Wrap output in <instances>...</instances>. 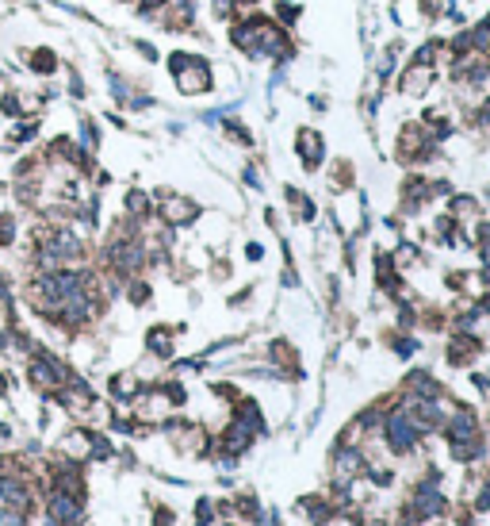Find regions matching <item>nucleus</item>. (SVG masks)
<instances>
[{"label":"nucleus","instance_id":"f257e3e1","mask_svg":"<svg viewBox=\"0 0 490 526\" xmlns=\"http://www.w3.org/2000/svg\"><path fill=\"white\" fill-rule=\"evenodd\" d=\"M169 74H172V81H177V89L184 96H199V93L214 89L211 62L199 58V54H192V50H172L169 54Z\"/></svg>","mask_w":490,"mask_h":526},{"label":"nucleus","instance_id":"f03ea898","mask_svg":"<svg viewBox=\"0 0 490 526\" xmlns=\"http://www.w3.org/2000/svg\"><path fill=\"white\" fill-rule=\"evenodd\" d=\"M157 219H162L165 227H188L199 219V208L196 201H188V196L180 192H157Z\"/></svg>","mask_w":490,"mask_h":526},{"label":"nucleus","instance_id":"7ed1b4c3","mask_svg":"<svg viewBox=\"0 0 490 526\" xmlns=\"http://www.w3.org/2000/svg\"><path fill=\"white\" fill-rule=\"evenodd\" d=\"M20 62L39 81H50L54 74H62V54L54 47H27V50H20Z\"/></svg>","mask_w":490,"mask_h":526},{"label":"nucleus","instance_id":"20e7f679","mask_svg":"<svg viewBox=\"0 0 490 526\" xmlns=\"http://www.w3.org/2000/svg\"><path fill=\"white\" fill-rule=\"evenodd\" d=\"M92 438H96V431H89V426H74V431H66L57 438V453L81 465L92 458Z\"/></svg>","mask_w":490,"mask_h":526},{"label":"nucleus","instance_id":"39448f33","mask_svg":"<svg viewBox=\"0 0 490 526\" xmlns=\"http://www.w3.org/2000/svg\"><path fill=\"white\" fill-rule=\"evenodd\" d=\"M429 89H433V66L410 62L407 69H402V93L407 96H425Z\"/></svg>","mask_w":490,"mask_h":526},{"label":"nucleus","instance_id":"423d86ee","mask_svg":"<svg viewBox=\"0 0 490 526\" xmlns=\"http://www.w3.org/2000/svg\"><path fill=\"white\" fill-rule=\"evenodd\" d=\"M138 392H142L138 369H123V373H115V377L108 380V396H111V400H119V404H131Z\"/></svg>","mask_w":490,"mask_h":526},{"label":"nucleus","instance_id":"0eeeda50","mask_svg":"<svg viewBox=\"0 0 490 526\" xmlns=\"http://www.w3.org/2000/svg\"><path fill=\"white\" fill-rule=\"evenodd\" d=\"M146 350H150V358H157V361H169L172 358V331H169V326H150Z\"/></svg>","mask_w":490,"mask_h":526},{"label":"nucleus","instance_id":"6e6552de","mask_svg":"<svg viewBox=\"0 0 490 526\" xmlns=\"http://www.w3.org/2000/svg\"><path fill=\"white\" fill-rule=\"evenodd\" d=\"M299 158L307 162L311 169L322 162V138L314 135V131H299Z\"/></svg>","mask_w":490,"mask_h":526},{"label":"nucleus","instance_id":"1a4fd4ad","mask_svg":"<svg viewBox=\"0 0 490 526\" xmlns=\"http://www.w3.org/2000/svg\"><path fill=\"white\" fill-rule=\"evenodd\" d=\"M20 243V219L16 211H0V250L16 246Z\"/></svg>","mask_w":490,"mask_h":526},{"label":"nucleus","instance_id":"9d476101","mask_svg":"<svg viewBox=\"0 0 490 526\" xmlns=\"http://www.w3.org/2000/svg\"><path fill=\"white\" fill-rule=\"evenodd\" d=\"M0 116L20 120V85H0Z\"/></svg>","mask_w":490,"mask_h":526},{"label":"nucleus","instance_id":"9b49d317","mask_svg":"<svg viewBox=\"0 0 490 526\" xmlns=\"http://www.w3.org/2000/svg\"><path fill=\"white\" fill-rule=\"evenodd\" d=\"M66 93L74 96V101H81V96H84V77L77 74L74 66H69V85H66Z\"/></svg>","mask_w":490,"mask_h":526},{"label":"nucleus","instance_id":"f8f14e48","mask_svg":"<svg viewBox=\"0 0 490 526\" xmlns=\"http://www.w3.org/2000/svg\"><path fill=\"white\" fill-rule=\"evenodd\" d=\"M234 8H238V0H211V12L219 20H230V16H234Z\"/></svg>","mask_w":490,"mask_h":526},{"label":"nucleus","instance_id":"ddd939ff","mask_svg":"<svg viewBox=\"0 0 490 526\" xmlns=\"http://www.w3.org/2000/svg\"><path fill=\"white\" fill-rule=\"evenodd\" d=\"M135 50H138L146 62H157V47H153V42H135Z\"/></svg>","mask_w":490,"mask_h":526}]
</instances>
